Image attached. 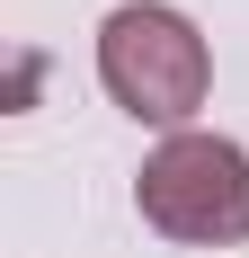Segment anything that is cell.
I'll return each instance as SVG.
<instances>
[{
    "instance_id": "2",
    "label": "cell",
    "mask_w": 249,
    "mask_h": 258,
    "mask_svg": "<svg viewBox=\"0 0 249 258\" xmlns=\"http://www.w3.org/2000/svg\"><path fill=\"white\" fill-rule=\"evenodd\" d=\"M134 205L178 249H231L249 240V152L231 134H169L134 169Z\"/></svg>"
},
{
    "instance_id": "1",
    "label": "cell",
    "mask_w": 249,
    "mask_h": 258,
    "mask_svg": "<svg viewBox=\"0 0 249 258\" xmlns=\"http://www.w3.org/2000/svg\"><path fill=\"white\" fill-rule=\"evenodd\" d=\"M98 89L160 134H196V107L214 98V45L169 0H125L98 18Z\"/></svg>"
}]
</instances>
